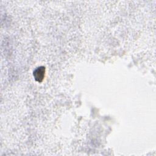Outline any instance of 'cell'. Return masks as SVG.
Listing matches in <instances>:
<instances>
[{
	"instance_id": "6da1fadb",
	"label": "cell",
	"mask_w": 156,
	"mask_h": 156,
	"mask_svg": "<svg viewBox=\"0 0 156 156\" xmlns=\"http://www.w3.org/2000/svg\"><path fill=\"white\" fill-rule=\"evenodd\" d=\"M44 73H45V68L44 66H40L37 68L34 71V77L35 80L38 82H42L44 77Z\"/></svg>"
}]
</instances>
